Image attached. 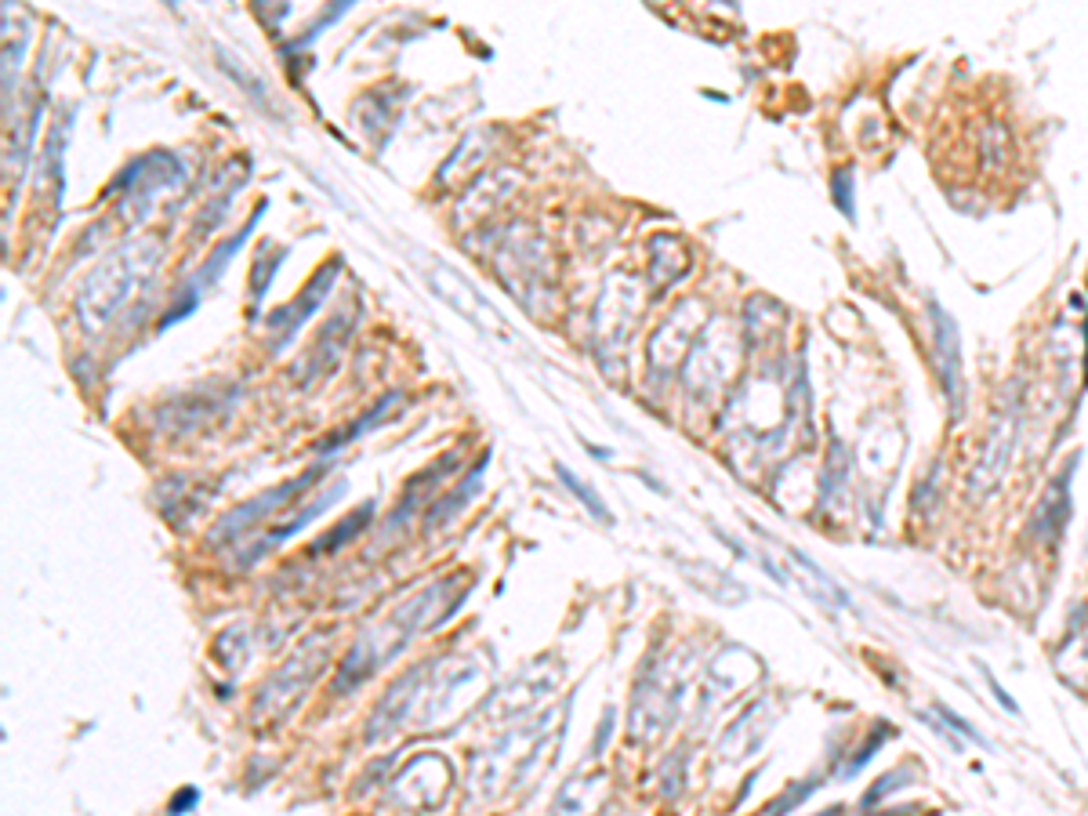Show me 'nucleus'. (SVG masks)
<instances>
[{"instance_id":"nucleus-1","label":"nucleus","mask_w":1088,"mask_h":816,"mask_svg":"<svg viewBox=\"0 0 1088 816\" xmlns=\"http://www.w3.org/2000/svg\"><path fill=\"white\" fill-rule=\"evenodd\" d=\"M468 584H461V577H443V581H432L425 592L410 595L407 603L396 606V610L385 617L381 624H374L367 635L352 642V650L345 653V661L338 664V679H334V690L345 693L352 686H360L363 679H370L381 664H389L399 650H407L410 639L418 632H432L443 621L454 617V610L465 599Z\"/></svg>"},{"instance_id":"nucleus-2","label":"nucleus","mask_w":1088,"mask_h":816,"mask_svg":"<svg viewBox=\"0 0 1088 816\" xmlns=\"http://www.w3.org/2000/svg\"><path fill=\"white\" fill-rule=\"evenodd\" d=\"M563 737V708L544 711L530 726L508 729L497 737L472 766V798H497L515 787H526L552 766Z\"/></svg>"},{"instance_id":"nucleus-3","label":"nucleus","mask_w":1088,"mask_h":816,"mask_svg":"<svg viewBox=\"0 0 1088 816\" xmlns=\"http://www.w3.org/2000/svg\"><path fill=\"white\" fill-rule=\"evenodd\" d=\"M156 265H160V243L156 240H131L109 258H102L98 269L84 280L77 298V316L84 331L106 327L127 305V298H135V291H142L153 280Z\"/></svg>"},{"instance_id":"nucleus-4","label":"nucleus","mask_w":1088,"mask_h":816,"mask_svg":"<svg viewBox=\"0 0 1088 816\" xmlns=\"http://www.w3.org/2000/svg\"><path fill=\"white\" fill-rule=\"evenodd\" d=\"M486 686H490V668L479 661L476 653H457L447 661H436L428 668L414 722H418L421 733H439L443 726H450V722H457L461 715L476 708L486 697Z\"/></svg>"},{"instance_id":"nucleus-5","label":"nucleus","mask_w":1088,"mask_h":816,"mask_svg":"<svg viewBox=\"0 0 1088 816\" xmlns=\"http://www.w3.org/2000/svg\"><path fill=\"white\" fill-rule=\"evenodd\" d=\"M327 664H331V642H327V635H312L309 642H302L276 668V675L262 686L258 704H254V726L272 729L280 726L287 715H294V708L302 704L305 693L312 690V682L320 679Z\"/></svg>"},{"instance_id":"nucleus-6","label":"nucleus","mask_w":1088,"mask_h":816,"mask_svg":"<svg viewBox=\"0 0 1088 816\" xmlns=\"http://www.w3.org/2000/svg\"><path fill=\"white\" fill-rule=\"evenodd\" d=\"M686 690V675H682V653H668L661 661H653L650 668L642 671L639 690H635L632 704V737L650 744L675 722L679 715V700Z\"/></svg>"},{"instance_id":"nucleus-7","label":"nucleus","mask_w":1088,"mask_h":816,"mask_svg":"<svg viewBox=\"0 0 1088 816\" xmlns=\"http://www.w3.org/2000/svg\"><path fill=\"white\" fill-rule=\"evenodd\" d=\"M327 476V468H312L309 476H298L291 479V483H283L276 486V490H265V494L251 497L247 505L233 508V512L225 515L222 523H218V530L211 534L214 544H240L247 541L251 534H258L262 526L276 523V512H291L298 501H302L305 494H309L312 486L320 483V479Z\"/></svg>"},{"instance_id":"nucleus-8","label":"nucleus","mask_w":1088,"mask_h":816,"mask_svg":"<svg viewBox=\"0 0 1088 816\" xmlns=\"http://www.w3.org/2000/svg\"><path fill=\"white\" fill-rule=\"evenodd\" d=\"M425 276H428V283H432V291H436L439 298H443V302L457 312V316H465L468 323H476L479 331L494 334V338L515 341V334H512V327L505 323V316L486 302L483 294H479L457 269L436 262V258H425Z\"/></svg>"},{"instance_id":"nucleus-9","label":"nucleus","mask_w":1088,"mask_h":816,"mask_svg":"<svg viewBox=\"0 0 1088 816\" xmlns=\"http://www.w3.org/2000/svg\"><path fill=\"white\" fill-rule=\"evenodd\" d=\"M563 671L566 668H563V661H559V657H541L537 664L523 668L512 682H508L505 690H501L494 700H490V708H486V719H490V722H505V719H519V715H526V711L534 708V704H541V697H548V693L559 690V682H563Z\"/></svg>"},{"instance_id":"nucleus-10","label":"nucleus","mask_w":1088,"mask_h":816,"mask_svg":"<svg viewBox=\"0 0 1088 816\" xmlns=\"http://www.w3.org/2000/svg\"><path fill=\"white\" fill-rule=\"evenodd\" d=\"M428 668H432V664H425V668L418 664V668H410L407 675H399V679L392 682L389 693L381 697L378 711L370 715V726H367L370 744H381V740L396 737L399 729L414 719V711H418V704H421V690H425Z\"/></svg>"},{"instance_id":"nucleus-11","label":"nucleus","mask_w":1088,"mask_h":816,"mask_svg":"<svg viewBox=\"0 0 1088 816\" xmlns=\"http://www.w3.org/2000/svg\"><path fill=\"white\" fill-rule=\"evenodd\" d=\"M454 780L450 766L439 755H418L403 773L389 784V798L403 802L410 809H436L447 798V787Z\"/></svg>"},{"instance_id":"nucleus-12","label":"nucleus","mask_w":1088,"mask_h":816,"mask_svg":"<svg viewBox=\"0 0 1088 816\" xmlns=\"http://www.w3.org/2000/svg\"><path fill=\"white\" fill-rule=\"evenodd\" d=\"M929 316H933V331H936V367H940L943 396L951 403L954 418H962L965 414V367H962L958 323L951 320V312L940 309V302H929Z\"/></svg>"},{"instance_id":"nucleus-13","label":"nucleus","mask_w":1088,"mask_h":816,"mask_svg":"<svg viewBox=\"0 0 1088 816\" xmlns=\"http://www.w3.org/2000/svg\"><path fill=\"white\" fill-rule=\"evenodd\" d=\"M341 276V258H331V262H323V269L316 272L309 280V287H305L298 298H294L291 305H283V309H276L269 316V327L276 331V345H287V341L294 338V334L302 331V323L309 320L312 312L320 309L323 302H327V294L334 291V283H338Z\"/></svg>"},{"instance_id":"nucleus-14","label":"nucleus","mask_w":1088,"mask_h":816,"mask_svg":"<svg viewBox=\"0 0 1088 816\" xmlns=\"http://www.w3.org/2000/svg\"><path fill=\"white\" fill-rule=\"evenodd\" d=\"M1074 465H1078V457L1063 468V476L1052 479L1049 490H1045V497H1041L1038 508H1034L1030 534L1038 537V541H1045V544L1056 541V537H1063V526H1067V519H1070V479H1074Z\"/></svg>"},{"instance_id":"nucleus-15","label":"nucleus","mask_w":1088,"mask_h":816,"mask_svg":"<svg viewBox=\"0 0 1088 816\" xmlns=\"http://www.w3.org/2000/svg\"><path fill=\"white\" fill-rule=\"evenodd\" d=\"M1012 436H1016V410L1009 407L998 421H994L991 443H987V450H983V457H980V468H976V479H972V490H976V494L994 490V483L1001 479V472L1009 465L1012 443H1016Z\"/></svg>"},{"instance_id":"nucleus-16","label":"nucleus","mask_w":1088,"mask_h":816,"mask_svg":"<svg viewBox=\"0 0 1088 816\" xmlns=\"http://www.w3.org/2000/svg\"><path fill=\"white\" fill-rule=\"evenodd\" d=\"M207 392H193V396H182L178 403H167L164 410H160V425L171 428V432H178V436H185V432H196V428L204 425V421H214L218 418V410H222V399L214 396L207 399V403H200Z\"/></svg>"},{"instance_id":"nucleus-17","label":"nucleus","mask_w":1088,"mask_h":816,"mask_svg":"<svg viewBox=\"0 0 1088 816\" xmlns=\"http://www.w3.org/2000/svg\"><path fill=\"white\" fill-rule=\"evenodd\" d=\"M262 214H265V204H258V211L251 214V222L243 225V229L233 236V240H225L222 247H214L211 258H207V262H204V272H200V283H214V280H218V276H222L225 265H229V258H233V254L240 251L243 243H247V236L254 233V225L262 222Z\"/></svg>"},{"instance_id":"nucleus-18","label":"nucleus","mask_w":1088,"mask_h":816,"mask_svg":"<svg viewBox=\"0 0 1088 816\" xmlns=\"http://www.w3.org/2000/svg\"><path fill=\"white\" fill-rule=\"evenodd\" d=\"M483 465H486V457L479 461L476 468H472V472H468V479L461 486H457L454 494H447V501H439V505L432 508V512H428V526L447 523V519H454V515L461 512V508H465L468 501H472V490H476V486L483 483Z\"/></svg>"},{"instance_id":"nucleus-19","label":"nucleus","mask_w":1088,"mask_h":816,"mask_svg":"<svg viewBox=\"0 0 1088 816\" xmlns=\"http://www.w3.org/2000/svg\"><path fill=\"white\" fill-rule=\"evenodd\" d=\"M399 399H403V396H385V399H381V403H378V407L370 410L367 418H360V421H356V425L345 428V432H338V436H331V439H327V443H323L320 450L345 447V443H352V439H356V436H363V432H370V428H374V425H381V421H385V418H389V414H392V407H399Z\"/></svg>"},{"instance_id":"nucleus-20","label":"nucleus","mask_w":1088,"mask_h":816,"mask_svg":"<svg viewBox=\"0 0 1088 816\" xmlns=\"http://www.w3.org/2000/svg\"><path fill=\"white\" fill-rule=\"evenodd\" d=\"M555 472H559V479H563V483L570 486V490H574L577 501H581V505L588 508V512H592L595 519H599V523L613 526V515H610V508L603 505V497H599V490H592V486L584 483L581 476H574V472H570V468H566V465H555Z\"/></svg>"},{"instance_id":"nucleus-21","label":"nucleus","mask_w":1088,"mask_h":816,"mask_svg":"<svg viewBox=\"0 0 1088 816\" xmlns=\"http://www.w3.org/2000/svg\"><path fill=\"white\" fill-rule=\"evenodd\" d=\"M276 269H280V258H276V247H262V254L254 258V269H251V298L254 305H262L265 302V294H269V280L276 276Z\"/></svg>"},{"instance_id":"nucleus-22","label":"nucleus","mask_w":1088,"mask_h":816,"mask_svg":"<svg viewBox=\"0 0 1088 816\" xmlns=\"http://www.w3.org/2000/svg\"><path fill=\"white\" fill-rule=\"evenodd\" d=\"M370 512H374V501H370V505H363V508H356V512H352L349 519H345V523H341L338 530H334V534L323 537V541L316 544V552H320V548H341L345 541H352V537L360 534V526L370 523Z\"/></svg>"},{"instance_id":"nucleus-23","label":"nucleus","mask_w":1088,"mask_h":816,"mask_svg":"<svg viewBox=\"0 0 1088 816\" xmlns=\"http://www.w3.org/2000/svg\"><path fill=\"white\" fill-rule=\"evenodd\" d=\"M218 59H222V69H229V73H233V77L240 80L243 88H251V95L258 98V102H269V95H265V84H262V80L254 77L251 69H240V66H236V62H240V59H233V55H229V51H222V48H218Z\"/></svg>"},{"instance_id":"nucleus-24","label":"nucleus","mask_w":1088,"mask_h":816,"mask_svg":"<svg viewBox=\"0 0 1088 816\" xmlns=\"http://www.w3.org/2000/svg\"><path fill=\"white\" fill-rule=\"evenodd\" d=\"M831 193H835V204L842 207L846 218H853V171H838L835 182H831Z\"/></svg>"},{"instance_id":"nucleus-25","label":"nucleus","mask_w":1088,"mask_h":816,"mask_svg":"<svg viewBox=\"0 0 1088 816\" xmlns=\"http://www.w3.org/2000/svg\"><path fill=\"white\" fill-rule=\"evenodd\" d=\"M889 737H893V726H889V722H885V726H878V733H875V737L867 740L864 748H860V751H856L853 758H849L846 773H856V769H864V766H867V758L875 755V751H878V744H882V740H889Z\"/></svg>"},{"instance_id":"nucleus-26","label":"nucleus","mask_w":1088,"mask_h":816,"mask_svg":"<svg viewBox=\"0 0 1088 816\" xmlns=\"http://www.w3.org/2000/svg\"><path fill=\"white\" fill-rule=\"evenodd\" d=\"M936 715H940V722H951V726H954V733H962V737H969L972 744H980V748H987V740H983L980 733H976V729H972V726H969V722H965V719H958V715H954L951 708H936Z\"/></svg>"},{"instance_id":"nucleus-27","label":"nucleus","mask_w":1088,"mask_h":816,"mask_svg":"<svg viewBox=\"0 0 1088 816\" xmlns=\"http://www.w3.org/2000/svg\"><path fill=\"white\" fill-rule=\"evenodd\" d=\"M983 679H987V686H991V690H994V697H998L1001 704H1005V708L1012 711V715H1016V711H1020V708H1016V700H1012L1009 693L1001 690V686H998V679H994V675H991V671H987V668H983Z\"/></svg>"},{"instance_id":"nucleus-28","label":"nucleus","mask_w":1088,"mask_h":816,"mask_svg":"<svg viewBox=\"0 0 1088 816\" xmlns=\"http://www.w3.org/2000/svg\"><path fill=\"white\" fill-rule=\"evenodd\" d=\"M185 806H189V809H193L196 806V791H189V787H185V791H182V795H178L175 798V806H171V816H178V813H182V809Z\"/></svg>"},{"instance_id":"nucleus-29","label":"nucleus","mask_w":1088,"mask_h":816,"mask_svg":"<svg viewBox=\"0 0 1088 816\" xmlns=\"http://www.w3.org/2000/svg\"><path fill=\"white\" fill-rule=\"evenodd\" d=\"M1085 389H1088V323H1085Z\"/></svg>"},{"instance_id":"nucleus-30","label":"nucleus","mask_w":1088,"mask_h":816,"mask_svg":"<svg viewBox=\"0 0 1088 816\" xmlns=\"http://www.w3.org/2000/svg\"><path fill=\"white\" fill-rule=\"evenodd\" d=\"M878 816H914V809H893V813H878Z\"/></svg>"},{"instance_id":"nucleus-31","label":"nucleus","mask_w":1088,"mask_h":816,"mask_svg":"<svg viewBox=\"0 0 1088 816\" xmlns=\"http://www.w3.org/2000/svg\"><path fill=\"white\" fill-rule=\"evenodd\" d=\"M824 816H827V813H824ZM831 816H838V813H831Z\"/></svg>"}]
</instances>
